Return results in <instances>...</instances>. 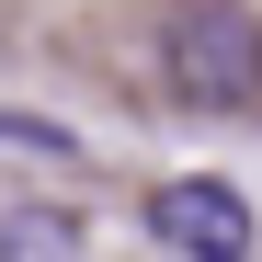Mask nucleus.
<instances>
[{
  "instance_id": "3",
  "label": "nucleus",
  "mask_w": 262,
  "mask_h": 262,
  "mask_svg": "<svg viewBox=\"0 0 262 262\" xmlns=\"http://www.w3.org/2000/svg\"><path fill=\"white\" fill-rule=\"evenodd\" d=\"M0 148H23V160H69L80 137H69L57 114H0Z\"/></svg>"
},
{
  "instance_id": "2",
  "label": "nucleus",
  "mask_w": 262,
  "mask_h": 262,
  "mask_svg": "<svg viewBox=\"0 0 262 262\" xmlns=\"http://www.w3.org/2000/svg\"><path fill=\"white\" fill-rule=\"evenodd\" d=\"M148 239L171 262H251L262 251V216L239 183H205V171H183V183H160L148 194Z\"/></svg>"
},
{
  "instance_id": "1",
  "label": "nucleus",
  "mask_w": 262,
  "mask_h": 262,
  "mask_svg": "<svg viewBox=\"0 0 262 262\" xmlns=\"http://www.w3.org/2000/svg\"><path fill=\"white\" fill-rule=\"evenodd\" d=\"M160 57H171V92L205 103V114L262 103V23H251V0H171L160 12Z\"/></svg>"
}]
</instances>
